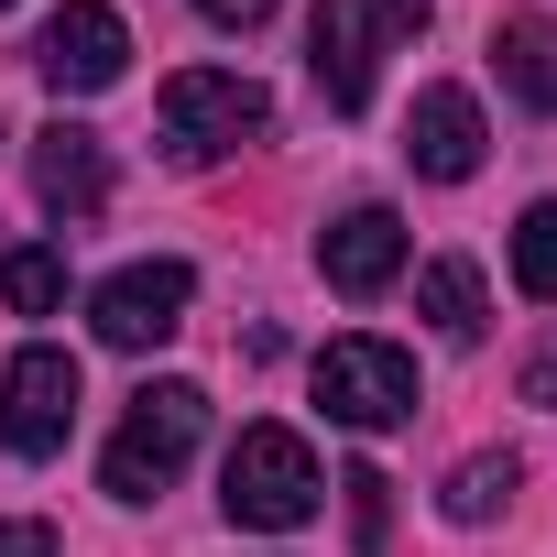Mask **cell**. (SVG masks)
Instances as JSON below:
<instances>
[{
	"label": "cell",
	"mask_w": 557,
	"mask_h": 557,
	"mask_svg": "<svg viewBox=\"0 0 557 557\" xmlns=\"http://www.w3.org/2000/svg\"><path fill=\"white\" fill-rule=\"evenodd\" d=\"M0 307H12V318H55V307H66V251H55V240L0 251Z\"/></svg>",
	"instance_id": "15"
},
{
	"label": "cell",
	"mask_w": 557,
	"mask_h": 557,
	"mask_svg": "<svg viewBox=\"0 0 557 557\" xmlns=\"http://www.w3.org/2000/svg\"><path fill=\"white\" fill-rule=\"evenodd\" d=\"M197 12H208V23H219V34H251V23H262V12H273V0H197Z\"/></svg>",
	"instance_id": "19"
},
{
	"label": "cell",
	"mask_w": 557,
	"mask_h": 557,
	"mask_svg": "<svg viewBox=\"0 0 557 557\" xmlns=\"http://www.w3.org/2000/svg\"><path fill=\"white\" fill-rule=\"evenodd\" d=\"M405 34H426V0H318V34H307L318 99L329 110H372V77H383V55Z\"/></svg>",
	"instance_id": "3"
},
{
	"label": "cell",
	"mask_w": 557,
	"mask_h": 557,
	"mask_svg": "<svg viewBox=\"0 0 557 557\" xmlns=\"http://www.w3.org/2000/svg\"><path fill=\"white\" fill-rule=\"evenodd\" d=\"M513 285H524L535 307H557V197H535V208L513 219Z\"/></svg>",
	"instance_id": "16"
},
{
	"label": "cell",
	"mask_w": 557,
	"mask_h": 557,
	"mask_svg": "<svg viewBox=\"0 0 557 557\" xmlns=\"http://www.w3.org/2000/svg\"><path fill=\"white\" fill-rule=\"evenodd\" d=\"M405 164H416L426 186L481 175V99H470V88H426L416 121H405Z\"/></svg>",
	"instance_id": "11"
},
{
	"label": "cell",
	"mask_w": 557,
	"mask_h": 557,
	"mask_svg": "<svg viewBox=\"0 0 557 557\" xmlns=\"http://www.w3.org/2000/svg\"><path fill=\"white\" fill-rule=\"evenodd\" d=\"M318 273H329L339 296H383L394 273H405V219L394 208H339L318 230Z\"/></svg>",
	"instance_id": "10"
},
{
	"label": "cell",
	"mask_w": 557,
	"mask_h": 557,
	"mask_svg": "<svg viewBox=\"0 0 557 557\" xmlns=\"http://www.w3.org/2000/svg\"><path fill=\"white\" fill-rule=\"evenodd\" d=\"M416 318H426V329H437V339H448V350H470V339H481V329H492V296H481V273H470V262H459V251H448V262H426V273H416Z\"/></svg>",
	"instance_id": "13"
},
{
	"label": "cell",
	"mask_w": 557,
	"mask_h": 557,
	"mask_svg": "<svg viewBox=\"0 0 557 557\" xmlns=\"http://www.w3.org/2000/svg\"><path fill=\"white\" fill-rule=\"evenodd\" d=\"M34 197H45L55 219H99V208H110V143H99L88 121H45V132H34Z\"/></svg>",
	"instance_id": "9"
},
{
	"label": "cell",
	"mask_w": 557,
	"mask_h": 557,
	"mask_svg": "<svg viewBox=\"0 0 557 557\" xmlns=\"http://www.w3.org/2000/svg\"><path fill=\"white\" fill-rule=\"evenodd\" d=\"M0 557H55V524H34V513H0Z\"/></svg>",
	"instance_id": "18"
},
{
	"label": "cell",
	"mask_w": 557,
	"mask_h": 557,
	"mask_svg": "<svg viewBox=\"0 0 557 557\" xmlns=\"http://www.w3.org/2000/svg\"><path fill=\"white\" fill-rule=\"evenodd\" d=\"M339 492H350V546H361V557H383V535H394V481H383L372 459H350V470H339Z\"/></svg>",
	"instance_id": "17"
},
{
	"label": "cell",
	"mask_w": 557,
	"mask_h": 557,
	"mask_svg": "<svg viewBox=\"0 0 557 557\" xmlns=\"http://www.w3.org/2000/svg\"><path fill=\"white\" fill-rule=\"evenodd\" d=\"M273 132V99L240 77V66H186V77H164V143H175V164H219V153H240V143H262Z\"/></svg>",
	"instance_id": "4"
},
{
	"label": "cell",
	"mask_w": 557,
	"mask_h": 557,
	"mask_svg": "<svg viewBox=\"0 0 557 557\" xmlns=\"http://www.w3.org/2000/svg\"><path fill=\"white\" fill-rule=\"evenodd\" d=\"M318 492H329V470L296 426H240L230 459H219V503H230L240 535H296L318 513Z\"/></svg>",
	"instance_id": "1"
},
{
	"label": "cell",
	"mask_w": 557,
	"mask_h": 557,
	"mask_svg": "<svg viewBox=\"0 0 557 557\" xmlns=\"http://www.w3.org/2000/svg\"><path fill=\"white\" fill-rule=\"evenodd\" d=\"M513 492H524V459H513V448H481V459H459V470H448L437 513H448V524H492Z\"/></svg>",
	"instance_id": "14"
},
{
	"label": "cell",
	"mask_w": 557,
	"mask_h": 557,
	"mask_svg": "<svg viewBox=\"0 0 557 557\" xmlns=\"http://www.w3.org/2000/svg\"><path fill=\"white\" fill-rule=\"evenodd\" d=\"M121 66H132V23L110 0H66V12L34 34V77L55 99H99V88H121Z\"/></svg>",
	"instance_id": "8"
},
{
	"label": "cell",
	"mask_w": 557,
	"mask_h": 557,
	"mask_svg": "<svg viewBox=\"0 0 557 557\" xmlns=\"http://www.w3.org/2000/svg\"><path fill=\"white\" fill-rule=\"evenodd\" d=\"M524 394H535V405H557V350H546V361H524Z\"/></svg>",
	"instance_id": "20"
},
{
	"label": "cell",
	"mask_w": 557,
	"mask_h": 557,
	"mask_svg": "<svg viewBox=\"0 0 557 557\" xmlns=\"http://www.w3.org/2000/svg\"><path fill=\"white\" fill-rule=\"evenodd\" d=\"M197 437H208V394L197 383H143L121 437H110V459H99L110 503H164V481L197 459Z\"/></svg>",
	"instance_id": "2"
},
{
	"label": "cell",
	"mask_w": 557,
	"mask_h": 557,
	"mask_svg": "<svg viewBox=\"0 0 557 557\" xmlns=\"http://www.w3.org/2000/svg\"><path fill=\"white\" fill-rule=\"evenodd\" d=\"M186 296H197V273H186L175 251H153V262H121L110 285L88 296V329H99L110 350H164V339L186 329Z\"/></svg>",
	"instance_id": "7"
},
{
	"label": "cell",
	"mask_w": 557,
	"mask_h": 557,
	"mask_svg": "<svg viewBox=\"0 0 557 557\" xmlns=\"http://www.w3.org/2000/svg\"><path fill=\"white\" fill-rule=\"evenodd\" d=\"M77 405H88L77 350L34 339L12 372H0V448H12V459H55V448H66V426H77Z\"/></svg>",
	"instance_id": "5"
},
{
	"label": "cell",
	"mask_w": 557,
	"mask_h": 557,
	"mask_svg": "<svg viewBox=\"0 0 557 557\" xmlns=\"http://www.w3.org/2000/svg\"><path fill=\"white\" fill-rule=\"evenodd\" d=\"M492 66H503V88L535 110V121H557V23H535V12H513L503 34H492Z\"/></svg>",
	"instance_id": "12"
},
{
	"label": "cell",
	"mask_w": 557,
	"mask_h": 557,
	"mask_svg": "<svg viewBox=\"0 0 557 557\" xmlns=\"http://www.w3.org/2000/svg\"><path fill=\"white\" fill-rule=\"evenodd\" d=\"M318 405H329V426H405L416 416V361L394 350V339H329L318 350Z\"/></svg>",
	"instance_id": "6"
}]
</instances>
